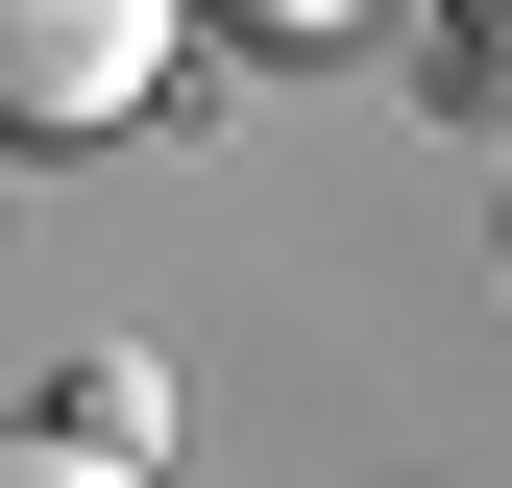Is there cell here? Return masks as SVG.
I'll use <instances>...</instances> for the list:
<instances>
[{
  "label": "cell",
  "mask_w": 512,
  "mask_h": 488,
  "mask_svg": "<svg viewBox=\"0 0 512 488\" xmlns=\"http://www.w3.org/2000/svg\"><path fill=\"white\" fill-rule=\"evenodd\" d=\"M196 0H0V147H122Z\"/></svg>",
  "instance_id": "1"
},
{
  "label": "cell",
  "mask_w": 512,
  "mask_h": 488,
  "mask_svg": "<svg viewBox=\"0 0 512 488\" xmlns=\"http://www.w3.org/2000/svg\"><path fill=\"white\" fill-rule=\"evenodd\" d=\"M0 488H147L122 440H74V415H0Z\"/></svg>",
  "instance_id": "2"
},
{
  "label": "cell",
  "mask_w": 512,
  "mask_h": 488,
  "mask_svg": "<svg viewBox=\"0 0 512 488\" xmlns=\"http://www.w3.org/2000/svg\"><path fill=\"white\" fill-rule=\"evenodd\" d=\"M220 25H269V49H317V25H366V0H220Z\"/></svg>",
  "instance_id": "3"
},
{
  "label": "cell",
  "mask_w": 512,
  "mask_h": 488,
  "mask_svg": "<svg viewBox=\"0 0 512 488\" xmlns=\"http://www.w3.org/2000/svg\"><path fill=\"white\" fill-rule=\"evenodd\" d=\"M439 25H464V49H488V74H512V0H439Z\"/></svg>",
  "instance_id": "4"
}]
</instances>
